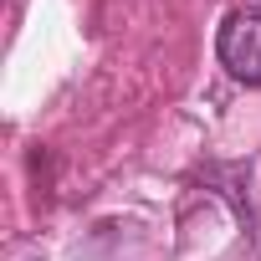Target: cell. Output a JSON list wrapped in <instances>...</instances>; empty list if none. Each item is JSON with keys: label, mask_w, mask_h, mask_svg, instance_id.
Returning a JSON list of instances; mask_svg holds the SVG:
<instances>
[{"label": "cell", "mask_w": 261, "mask_h": 261, "mask_svg": "<svg viewBox=\"0 0 261 261\" xmlns=\"http://www.w3.org/2000/svg\"><path fill=\"white\" fill-rule=\"evenodd\" d=\"M215 57L230 77L261 82V11H230L215 36Z\"/></svg>", "instance_id": "obj_1"}]
</instances>
